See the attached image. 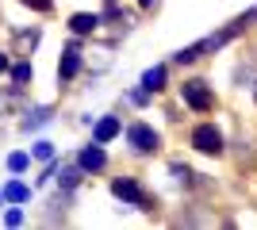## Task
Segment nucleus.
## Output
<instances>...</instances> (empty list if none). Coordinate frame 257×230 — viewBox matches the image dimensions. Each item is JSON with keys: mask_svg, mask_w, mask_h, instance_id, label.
Masks as SVG:
<instances>
[{"mask_svg": "<svg viewBox=\"0 0 257 230\" xmlns=\"http://www.w3.org/2000/svg\"><path fill=\"white\" fill-rule=\"evenodd\" d=\"M181 96H184V104H188L192 111H211L215 108V96H211V88H207L204 81H184Z\"/></svg>", "mask_w": 257, "mask_h": 230, "instance_id": "f257e3e1", "label": "nucleus"}, {"mask_svg": "<svg viewBox=\"0 0 257 230\" xmlns=\"http://www.w3.org/2000/svg\"><path fill=\"white\" fill-rule=\"evenodd\" d=\"M111 192H115L119 199H127V203H135V207H142V211H154V207H150V196L142 192V184L135 180V176H119L115 184H111Z\"/></svg>", "mask_w": 257, "mask_h": 230, "instance_id": "f03ea898", "label": "nucleus"}, {"mask_svg": "<svg viewBox=\"0 0 257 230\" xmlns=\"http://www.w3.org/2000/svg\"><path fill=\"white\" fill-rule=\"evenodd\" d=\"M192 146L200 153H223V134H219V127H215V123H200L192 131Z\"/></svg>", "mask_w": 257, "mask_h": 230, "instance_id": "7ed1b4c3", "label": "nucleus"}, {"mask_svg": "<svg viewBox=\"0 0 257 230\" xmlns=\"http://www.w3.org/2000/svg\"><path fill=\"white\" fill-rule=\"evenodd\" d=\"M127 142L135 146L139 153H154V150L161 146V138H158V131H150V127H146V123H135V127L127 131Z\"/></svg>", "mask_w": 257, "mask_h": 230, "instance_id": "20e7f679", "label": "nucleus"}, {"mask_svg": "<svg viewBox=\"0 0 257 230\" xmlns=\"http://www.w3.org/2000/svg\"><path fill=\"white\" fill-rule=\"evenodd\" d=\"M77 69H81V54H77V46H69L65 58H62V66H58V77H62V81H73Z\"/></svg>", "mask_w": 257, "mask_h": 230, "instance_id": "39448f33", "label": "nucleus"}, {"mask_svg": "<svg viewBox=\"0 0 257 230\" xmlns=\"http://www.w3.org/2000/svg\"><path fill=\"white\" fill-rule=\"evenodd\" d=\"M104 165H107V157H104V150H100V142L81 150V169H104Z\"/></svg>", "mask_w": 257, "mask_h": 230, "instance_id": "423d86ee", "label": "nucleus"}, {"mask_svg": "<svg viewBox=\"0 0 257 230\" xmlns=\"http://www.w3.org/2000/svg\"><path fill=\"white\" fill-rule=\"evenodd\" d=\"M96 23H100V16H88V12H77L73 20H69V27H73L77 35H88V31H96Z\"/></svg>", "mask_w": 257, "mask_h": 230, "instance_id": "0eeeda50", "label": "nucleus"}, {"mask_svg": "<svg viewBox=\"0 0 257 230\" xmlns=\"http://www.w3.org/2000/svg\"><path fill=\"white\" fill-rule=\"evenodd\" d=\"M142 88H146V92H161V88H165V66L150 69V73L142 77Z\"/></svg>", "mask_w": 257, "mask_h": 230, "instance_id": "6e6552de", "label": "nucleus"}, {"mask_svg": "<svg viewBox=\"0 0 257 230\" xmlns=\"http://www.w3.org/2000/svg\"><path fill=\"white\" fill-rule=\"evenodd\" d=\"M119 134V119H100V127H96V142L104 146V142H111Z\"/></svg>", "mask_w": 257, "mask_h": 230, "instance_id": "1a4fd4ad", "label": "nucleus"}, {"mask_svg": "<svg viewBox=\"0 0 257 230\" xmlns=\"http://www.w3.org/2000/svg\"><path fill=\"white\" fill-rule=\"evenodd\" d=\"M4 196H8L12 203H23V199L31 196V192H27V184H20V180H12V184L4 188Z\"/></svg>", "mask_w": 257, "mask_h": 230, "instance_id": "9d476101", "label": "nucleus"}, {"mask_svg": "<svg viewBox=\"0 0 257 230\" xmlns=\"http://www.w3.org/2000/svg\"><path fill=\"white\" fill-rule=\"evenodd\" d=\"M20 4H27V8H35V12H54V0H20Z\"/></svg>", "mask_w": 257, "mask_h": 230, "instance_id": "9b49d317", "label": "nucleus"}, {"mask_svg": "<svg viewBox=\"0 0 257 230\" xmlns=\"http://www.w3.org/2000/svg\"><path fill=\"white\" fill-rule=\"evenodd\" d=\"M8 169H16V173L27 169V153H12V157H8Z\"/></svg>", "mask_w": 257, "mask_h": 230, "instance_id": "f8f14e48", "label": "nucleus"}, {"mask_svg": "<svg viewBox=\"0 0 257 230\" xmlns=\"http://www.w3.org/2000/svg\"><path fill=\"white\" fill-rule=\"evenodd\" d=\"M16 85H27V81H31V66H16Z\"/></svg>", "mask_w": 257, "mask_h": 230, "instance_id": "ddd939ff", "label": "nucleus"}, {"mask_svg": "<svg viewBox=\"0 0 257 230\" xmlns=\"http://www.w3.org/2000/svg\"><path fill=\"white\" fill-rule=\"evenodd\" d=\"M4 69H8V58H4V54H0V73H4Z\"/></svg>", "mask_w": 257, "mask_h": 230, "instance_id": "4468645a", "label": "nucleus"}, {"mask_svg": "<svg viewBox=\"0 0 257 230\" xmlns=\"http://www.w3.org/2000/svg\"><path fill=\"white\" fill-rule=\"evenodd\" d=\"M139 4H142V8H150V4H154V0H139Z\"/></svg>", "mask_w": 257, "mask_h": 230, "instance_id": "2eb2a0df", "label": "nucleus"}]
</instances>
